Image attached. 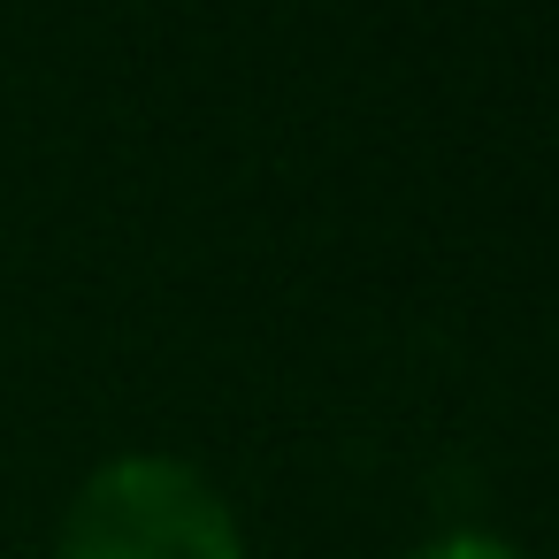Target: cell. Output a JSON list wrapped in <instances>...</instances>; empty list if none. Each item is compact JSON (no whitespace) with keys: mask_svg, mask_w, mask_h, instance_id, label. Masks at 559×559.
I'll return each mask as SVG.
<instances>
[{"mask_svg":"<svg viewBox=\"0 0 559 559\" xmlns=\"http://www.w3.org/2000/svg\"><path fill=\"white\" fill-rule=\"evenodd\" d=\"M414 559H528V551L506 544V536H490V528H444V536H429Z\"/></svg>","mask_w":559,"mask_h":559,"instance_id":"cell-2","label":"cell"},{"mask_svg":"<svg viewBox=\"0 0 559 559\" xmlns=\"http://www.w3.org/2000/svg\"><path fill=\"white\" fill-rule=\"evenodd\" d=\"M55 559H246V536L192 460L123 452L78 483Z\"/></svg>","mask_w":559,"mask_h":559,"instance_id":"cell-1","label":"cell"}]
</instances>
